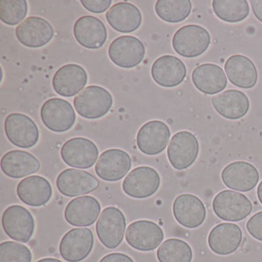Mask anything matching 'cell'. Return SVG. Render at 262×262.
Returning <instances> with one entry per match:
<instances>
[{"mask_svg":"<svg viewBox=\"0 0 262 262\" xmlns=\"http://www.w3.org/2000/svg\"><path fill=\"white\" fill-rule=\"evenodd\" d=\"M211 36L208 30L199 25H187L179 29L172 39V47L182 57H199L208 50Z\"/></svg>","mask_w":262,"mask_h":262,"instance_id":"1","label":"cell"},{"mask_svg":"<svg viewBox=\"0 0 262 262\" xmlns=\"http://www.w3.org/2000/svg\"><path fill=\"white\" fill-rule=\"evenodd\" d=\"M111 93L103 87L90 85L74 99V107L82 117L97 119L105 116L113 107Z\"/></svg>","mask_w":262,"mask_h":262,"instance_id":"2","label":"cell"},{"mask_svg":"<svg viewBox=\"0 0 262 262\" xmlns=\"http://www.w3.org/2000/svg\"><path fill=\"white\" fill-rule=\"evenodd\" d=\"M214 214L226 222H240L250 215L253 206L245 194L231 190H223L213 199Z\"/></svg>","mask_w":262,"mask_h":262,"instance_id":"3","label":"cell"},{"mask_svg":"<svg viewBox=\"0 0 262 262\" xmlns=\"http://www.w3.org/2000/svg\"><path fill=\"white\" fill-rule=\"evenodd\" d=\"M96 228L102 245L110 249H114L123 241L126 228L125 215L116 207H107L101 213Z\"/></svg>","mask_w":262,"mask_h":262,"instance_id":"4","label":"cell"},{"mask_svg":"<svg viewBox=\"0 0 262 262\" xmlns=\"http://www.w3.org/2000/svg\"><path fill=\"white\" fill-rule=\"evenodd\" d=\"M199 142L193 133L181 131L171 138L168 147V159L171 166L176 170L189 168L197 159Z\"/></svg>","mask_w":262,"mask_h":262,"instance_id":"5","label":"cell"},{"mask_svg":"<svg viewBox=\"0 0 262 262\" xmlns=\"http://www.w3.org/2000/svg\"><path fill=\"white\" fill-rule=\"evenodd\" d=\"M41 119L45 126L54 133H62L73 128L76 116L73 105L65 99H49L41 108Z\"/></svg>","mask_w":262,"mask_h":262,"instance_id":"6","label":"cell"},{"mask_svg":"<svg viewBox=\"0 0 262 262\" xmlns=\"http://www.w3.org/2000/svg\"><path fill=\"white\" fill-rule=\"evenodd\" d=\"M2 224L9 237L23 243H27L32 238L36 227L31 212L19 205H12L5 210Z\"/></svg>","mask_w":262,"mask_h":262,"instance_id":"7","label":"cell"},{"mask_svg":"<svg viewBox=\"0 0 262 262\" xmlns=\"http://www.w3.org/2000/svg\"><path fill=\"white\" fill-rule=\"evenodd\" d=\"M160 184V176L156 169L151 167L140 166L134 168L125 177L122 190L129 197L147 199L159 190Z\"/></svg>","mask_w":262,"mask_h":262,"instance_id":"8","label":"cell"},{"mask_svg":"<svg viewBox=\"0 0 262 262\" xmlns=\"http://www.w3.org/2000/svg\"><path fill=\"white\" fill-rule=\"evenodd\" d=\"M7 139L21 148H30L39 142V131L34 121L27 115L12 113L5 120Z\"/></svg>","mask_w":262,"mask_h":262,"instance_id":"9","label":"cell"},{"mask_svg":"<svg viewBox=\"0 0 262 262\" xmlns=\"http://www.w3.org/2000/svg\"><path fill=\"white\" fill-rule=\"evenodd\" d=\"M97 145L90 139L76 137L69 139L61 148V157L73 168L86 169L96 164L99 158Z\"/></svg>","mask_w":262,"mask_h":262,"instance_id":"10","label":"cell"},{"mask_svg":"<svg viewBox=\"0 0 262 262\" xmlns=\"http://www.w3.org/2000/svg\"><path fill=\"white\" fill-rule=\"evenodd\" d=\"M145 48L142 41L135 36H120L108 47V56L112 62L124 69L139 66L144 59Z\"/></svg>","mask_w":262,"mask_h":262,"instance_id":"11","label":"cell"},{"mask_svg":"<svg viewBox=\"0 0 262 262\" xmlns=\"http://www.w3.org/2000/svg\"><path fill=\"white\" fill-rule=\"evenodd\" d=\"M125 239L132 248L138 251H151L163 242V230L151 221H136L128 225Z\"/></svg>","mask_w":262,"mask_h":262,"instance_id":"12","label":"cell"},{"mask_svg":"<svg viewBox=\"0 0 262 262\" xmlns=\"http://www.w3.org/2000/svg\"><path fill=\"white\" fill-rule=\"evenodd\" d=\"M93 245L94 236L90 228H73L62 237L59 251L62 258L67 261L79 262L90 255Z\"/></svg>","mask_w":262,"mask_h":262,"instance_id":"13","label":"cell"},{"mask_svg":"<svg viewBox=\"0 0 262 262\" xmlns=\"http://www.w3.org/2000/svg\"><path fill=\"white\" fill-rule=\"evenodd\" d=\"M171 131L169 127L159 120H152L142 125L137 135L138 148L147 156H156L166 148Z\"/></svg>","mask_w":262,"mask_h":262,"instance_id":"14","label":"cell"},{"mask_svg":"<svg viewBox=\"0 0 262 262\" xmlns=\"http://www.w3.org/2000/svg\"><path fill=\"white\" fill-rule=\"evenodd\" d=\"M131 167V157L126 151L119 148H111L99 156L95 170L102 180L116 182L123 179Z\"/></svg>","mask_w":262,"mask_h":262,"instance_id":"15","label":"cell"},{"mask_svg":"<svg viewBox=\"0 0 262 262\" xmlns=\"http://www.w3.org/2000/svg\"><path fill=\"white\" fill-rule=\"evenodd\" d=\"M19 42L29 48H41L53 39L54 29L43 18L30 16L21 23L16 29Z\"/></svg>","mask_w":262,"mask_h":262,"instance_id":"16","label":"cell"},{"mask_svg":"<svg viewBox=\"0 0 262 262\" xmlns=\"http://www.w3.org/2000/svg\"><path fill=\"white\" fill-rule=\"evenodd\" d=\"M56 186L59 192L67 197H76L93 192L99 186V181L83 170L68 168L58 176Z\"/></svg>","mask_w":262,"mask_h":262,"instance_id":"17","label":"cell"},{"mask_svg":"<svg viewBox=\"0 0 262 262\" xmlns=\"http://www.w3.org/2000/svg\"><path fill=\"white\" fill-rule=\"evenodd\" d=\"M221 177L228 188L234 191L248 192L257 186L259 173L252 164L237 161L226 165L222 170Z\"/></svg>","mask_w":262,"mask_h":262,"instance_id":"18","label":"cell"},{"mask_svg":"<svg viewBox=\"0 0 262 262\" xmlns=\"http://www.w3.org/2000/svg\"><path fill=\"white\" fill-rule=\"evenodd\" d=\"M172 211L176 220L182 226L191 229L201 226L206 217L205 205L194 194L178 196L173 203Z\"/></svg>","mask_w":262,"mask_h":262,"instance_id":"19","label":"cell"},{"mask_svg":"<svg viewBox=\"0 0 262 262\" xmlns=\"http://www.w3.org/2000/svg\"><path fill=\"white\" fill-rule=\"evenodd\" d=\"M153 80L165 88H173L180 85L186 77L185 63L174 56L166 55L156 59L151 67Z\"/></svg>","mask_w":262,"mask_h":262,"instance_id":"20","label":"cell"},{"mask_svg":"<svg viewBox=\"0 0 262 262\" xmlns=\"http://www.w3.org/2000/svg\"><path fill=\"white\" fill-rule=\"evenodd\" d=\"M88 82V75L83 67L68 64L61 67L53 76V86L58 95L73 97L83 90Z\"/></svg>","mask_w":262,"mask_h":262,"instance_id":"21","label":"cell"},{"mask_svg":"<svg viewBox=\"0 0 262 262\" xmlns=\"http://www.w3.org/2000/svg\"><path fill=\"white\" fill-rule=\"evenodd\" d=\"M243 239V233L234 223H221L214 226L208 234L210 249L219 255H228L237 251Z\"/></svg>","mask_w":262,"mask_h":262,"instance_id":"22","label":"cell"},{"mask_svg":"<svg viewBox=\"0 0 262 262\" xmlns=\"http://www.w3.org/2000/svg\"><path fill=\"white\" fill-rule=\"evenodd\" d=\"M73 33L79 44L89 50H98L103 47L108 36L103 23L93 16L79 18L75 24Z\"/></svg>","mask_w":262,"mask_h":262,"instance_id":"23","label":"cell"},{"mask_svg":"<svg viewBox=\"0 0 262 262\" xmlns=\"http://www.w3.org/2000/svg\"><path fill=\"white\" fill-rule=\"evenodd\" d=\"M101 205L93 196H80L73 199L65 209L66 220L73 226L88 227L93 225L99 217Z\"/></svg>","mask_w":262,"mask_h":262,"instance_id":"24","label":"cell"},{"mask_svg":"<svg viewBox=\"0 0 262 262\" xmlns=\"http://www.w3.org/2000/svg\"><path fill=\"white\" fill-rule=\"evenodd\" d=\"M211 103L220 116L230 120L242 119L250 108L248 96L235 90H225L215 95L211 99Z\"/></svg>","mask_w":262,"mask_h":262,"instance_id":"25","label":"cell"},{"mask_svg":"<svg viewBox=\"0 0 262 262\" xmlns=\"http://www.w3.org/2000/svg\"><path fill=\"white\" fill-rule=\"evenodd\" d=\"M225 72L230 82L241 89L253 88L257 82V71L254 62L243 55L230 56L225 64Z\"/></svg>","mask_w":262,"mask_h":262,"instance_id":"26","label":"cell"},{"mask_svg":"<svg viewBox=\"0 0 262 262\" xmlns=\"http://www.w3.org/2000/svg\"><path fill=\"white\" fill-rule=\"evenodd\" d=\"M17 194L26 205L40 207L50 202L53 196V188L50 182L42 176H31L19 182Z\"/></svg>","mask_w":262,"mask_h":262,"instance_id":"27","label":"cell"},{"mask_svg":"<svg viewBox=\"0 0 262 262\" xmlns=\"http://www.w3.org/2000/svg\"><path fill=\"white\" fill-rule=\"evenodd\" d=\"M191 79L195 88L206 95H215L225 90L228 80L223 69L212 63L199 66L193 70Z\"/></svg>","mask_w":262,"mask_h":262,"instance_id":"28","label":"cell"},{"mask_svg":"<svg viewBox=\"0 0 262 262\" xmlns=\"http://www.w3.org/2000/svg\"><path fill=\"white\" fill-rule=\"evenodd\" d=\"M105 16L110 27L122 33H131L136 31L142 22L140 10L130 3L115 4L107 11Z\"/></svg>","mask_w":262,"mask_h":262,"instance_id":"29","label":"cell"},{"mask_svg":"<svg viewBox=\"0 0 262 262\" xmlns=\"http://www.w3.org/2000/svg\"><path fill=\"white\" fill-rule=\"evenodd\" d=\"M40 162L31 153L23 150H13L6 153L1 159V168L6 176L21 179L37 172Z\"/></svg>","mask_w":262,"mask_h":262,"instance_id":"30","label":"cell"},{"mask_svg":"<svg viewBox=\"0 0 262 262\" xmlns=\"http://www.w3.org/2000/svg\"><path fill=\"white\" fill-rule=\"evenodd\" d=\"M212 9L219 19L228 24H237L249 16V4L246 0H214Z\"/></svg>","mask_w":262,"mask_h":262,"instance_id":"31","label":"cell"},{"mask_svg":"<svg viewBox=\"0 0 262 262\" xmlns=\"http://www.w3.org/2000/svg\"><path fill=\"white\" fill-rule=\"evenodd\" d=\"M192 4L190 0H159L155 10L162 20L169 24H179L191 14Z\"/></svg>","mask_w":262,"mask_h":262,"instance_id":"32","label":"cell"},{"mask_svg":"<svg viewBox=\"0 0 262 262\" xmlns=\"http://www.w3.org/2000/svg\"><path fill=\"white\" fill-rule=\"evenodd\" d=\"M157 257L159 262H191L193 251L185 241L169 238L159 247Z\"/></svg>","mask_w":262,"mask_h":262,"instance_id":"33","label":"cell"},{"mask_svg":"<svg viewBox=\"0 0 262 262\" xmlns=\"http://www.w3.org/2000/svg\"><path fill=\"white\" fill-rule=\"evenodd\" d=\"M27 13L28 4L26 0H0V19L7 25L13 27L21 24Z\"/></svg>","mask_w":262,"mask_h":262,"instance_id":"34","label":"cell"},{"mask_svg":"<svg viewBox=\"0 0 262 262\" xmlns=\"http://www.w3.org/2000/svg\"><path fill=\"white\" fill-rule=\"evenodd\" d=\"M33 255L28 247L19 242L0 244V262H31Z\"/></svg>","mask_w":262,"mask_h":262,"instance_id":"35","label":"cell"},{"mask_svg":"<svg viewBox=\"0 0 262 262\" xmlns=\"http://www.w3.org/2000/svg\"><path fill=\"white\" fill-rule=\"evenodd\" d=\"M247 231L254 238L262 242V211L253 214L246 224Z\"/></svg>","mask_w":262,"mask_h":262,"instance_id":"36","label":"cell"},{"mask_svg":"<svg viewBox=\"0 0 262 262\" xmlns=\"http://www.w3.org/2000/svg\"><path fill=\"white\" fill-rule=\"evenodd\" d=\"M81 4L84 8L91 13H104L108 10L112 4L111 0H81Z\"/></svg>","mask_w":262,"mask_h":262,"instance_id":"37","label":"cell"},{"mask_svg":"<svg viewBox=\"0 0 262 262\" xmlns=\"http://www.w3.org/2000/svg\"><path fill=\"white\" fill-rule=\"evenodd\" d=\"M99 262H135L132 257L123 253H111L102 257Z\"/></svg>","mask_w":262,"mask_h":262,"instance_id":"38","label":"cell"},{"mask_svg":"<svg viewBox=\"0 0 262 262\" xmlns=\"http://www.w3.org/2000/svg\"><path fill=\"white\" fill-rule=\"evenodd\" d=\"M250 4L256 19L262 23V0H251Z\"/></svg>","mask_w":262,"mask_h":262,"instance_id":"39","label":"cell"},{"mask_svg":"<svg viewBox=\"0 0 262 262\" xmlns=\"http://www.w3.org/2000/svg\"><path fill=\"white\" fill-rule=\"evenodd\" d=\"M257 195L259 202H260V203L262 205V181L260 182V184H259L258 186H257Z\"/></svg>","mask_w":262,"mask_h":262,"instance_id":"40","label":"cell"},{"mask_svg":"<svg viewBox=\"0 0 262 262\" xmlns=\"http://www.w3.org/2000/svg\"><path fill=\"white\" fill-rule=\"evenodd\" d=\"M37 262H62L59 259L53 258V257H47V258L41 259Z\"/></svg>","mask_w":262,"mask_h":262,"instance_id":"41","label":"cell"}]
</instances>
